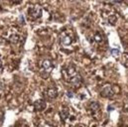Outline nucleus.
I'll list each match as a JSON object with an SVG mask.
<instances>
[{"label": "nucleus", "mask_w": 128, "mask_h": 127, "mask_svg": "<svg viewBox=\"0 0 128 127\" xmlns=\"http://www.w3.org/2000/svg\"><path fill=\"white\" fill-rule=\"evenodd\" d=\"M60 41H61V44L64 45V46H68L72 44V36L70 32H63L60 36Z\"/></svg>", "instance_id": "1"}, {"label": "nucleus", "mask_w": 128, "mask_h": 127, "mask_svg": "<svg viewBox=\"0 0 128 127\" xmlns=\"http://www.w3.org/2000/svg\"><path fill=\"white\" fill-rule=\"evenodd\" d=\"M42 16V9L39 6L31 7L29 10V17L31 20H36Z\"/></svg>", "instance_id": "2"}, {"label": "nucleus", "mask_w": 128, "mask_h": 127, "mask_svg": "<svg viewBox=\"0 0 128 127\" xmlns=\"http://www.w3.org/2000/svg\"><path fill=\"white\" fill-rule=\"evenodd\" d=\"M82 76H80V74H76V76H74V78H72L70 84H72L74 86H80V84H82Z\"/></svg>", "instance_id": "3"}, {"label": "nucleus", "mask_w": 128, "mask_h": 127, "mask_svg": "<svg viewBox=\"0 0 128 127\" xmlns=\"http://www.w3.org/2000/svg\"><path fill=\"white\" fill-rule=\"evenodd\" d=\"M101 95L104 96V97H111V96L113 95V92H112L111 88H110V86H105V88H103V90H102V92H101Z\"/></svg>", "instance_id": "4"}, {"label": "nucleus", "mask_w": 128, "mask_h": 127, "mask_svg": "<svg viewBox=\"0 0 128 127\" xmlns=\"http://www.w3.org/2000/svg\"><path fill=\"white\" fill-rule=\"evenodd\" d=\"M42 66H43V68L47 70V72H50V70L53 68V64L50 60H45L42 64Z\"/></svg>", "instance_id": "5"}, {"label": "nucleus", "mask_w": 128, "mask_h": 127, "mask_svg": "<svg viewBox=\"0 0 128 127\" xmlns=\"http://www.w3.org/2000/svg\"><path fill=\"white\" fill-rule=\"evenodd\" d=\"M45 106H46V103H45V101L42 100V99H40V100H38V101L35 102V109L38 110V111L43 110V109L45 108Z\"/></svg>", "instance_id": "6"}, {"label": "nucleus", "mask_w": 128, "mask_h": 127, "mask_svg": "<svg viewBox=\"0 0 128 127\" xmlns=\"http://www.w3.org/2000/svg\"><path fill=\"white\" fill-rule=\"evenodd\" d=\"M47 95H48V97H50V98H56L57 95H58V92H57V90H56L55 88H50L47 90Z\"/></svg>", "instance_id": "7"}, {"label": "nucleus", "mask_w": 128, "mask_h": 127, "mask_svg": "<svg viewBox=\"0 0 128 127\" xmlns=\"http://www.w3.org/2000/svg\"><path fill=\"white\" fill-rule=\"evenodd\" d=\"M60 115H61V118H62L63 120L66 119V118L68 117V108L62 109V110L60 111Z\"/></svg>", "instance_id": "8"}, {"label": "nucleus", "mask_w": 128, "mask_h": 127, "mask_svg": "<svg viewBox=\"0 0 128 127\" xmlns=\"http://www.w3.org/2000/svg\"><path fill=\"white\" fill-rule=\"evenodd\" d=\"M90 108L92 111H97V110L99 109V105H98L97 102H92V103L90 104Z\"/></svg>", "instance_id": "9"}, {"label": "nucleus", "mask_w": 128, "mask_h": 127, "mask_svg": "<svg viewBox=\"0 0 128 127\" xmlns=\"http://www.w3.org/2000/svg\"><path fill=\"white\" fill-rule=\"evenodd\" d=\"M116 21H117V17H116L115 15H110V16H109V18H108V22H109V24L114 25Z\"/></svg>", "instance_id": "10"}, {"label": "nucleus", "mask_w": 128, "mask_h": 127, "mask_svg": "<svg viewBox=\"0 0 128 127\" xmlns=\"http://www.w3.org/2000/svg\"><path fill=\"white\" fill-rule=\"evenodd\" d=\"M66 72H68V76H74V74H76V70H74V66H70Z\"/></svg>", "instance_id": "11"}, {"label": "nucleus", "mask_w": 128, "mask_h": 127, "mask_svg": "<svg viewBox=\"0 0 128 127\" xmlns=\"http://www.w3.org/2000/svg\"><path fill=\"white\" fill-rule=\"evenodd\" d=\"M94 40H96V42H98V43L102 41V37H101V35L99 33H96V35H94Z\"/></svg>", "instance_id": "12"}, {"label": "nucleus", "mask_w": 128, "mask_h": 127, "mask_svg": "<svg viewBox=\"0 0 128 127\" xmlns=\"http://www.w3.org/2000/svg\"><path fill=\"white\" fill-rule=\"evenodd\" d=\"M10 40H11L12 42H14V43H17V42H18V40H19V37H18V36H16V35H13V36L10 38Z\"/></svg>", "instance_id": "13"}, {"label": "nucleus", "mask_w": 128, "mask_h": 127, "mask_svg": "<svg viewBox=\"0 0 128 127\" xmlns=\"http://www.w3.org/2000/svg\"><path fill=\"white\" fill-rule=\"evenodd\" d=\"M111 54H112L114 57H118V56H119V51L116 50V49H113V50H111Z\"/></svg>", "instance_id": "14"}, {"label": "nucleus", "mask_w": 128, "mask_h": 127, "mask_svg": "<svg viewBox=\"0 0 128 127\" xmlns=\"http://www.w3.org/2000/svg\"><path fill=\"white\" fill-rule=\"evenodd\" d=\"M68 97H72V96H74V94H72V92H68Z\"/></svg>", "instance_id": "15"}, {"label": "nucleus", "mask_w": 128, "mask_h": 127, "mask_svg": "<svg viewBox=\"0 0 128 127\" xmlns=\"http://www.w3.org/2000/svg\"><path fill=\"white\" fill-rule=\"evenodd\" d=\"M2 68V62L0 61V68Z\"/></svg>", "instance_id": "16"}]
</instances>
